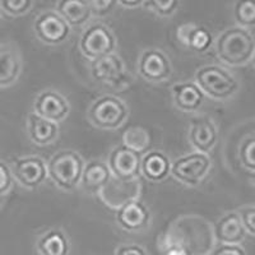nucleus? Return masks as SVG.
<instances>
[{
  "instance_id": "nucleus-16",
  "label": "nucleus",
  "mask_w": 255,
  "mask_h": 255,
  "mask_svg": "<svg viewBox=\"0 0 255 255\" xmlns=\"http://www.w3.org/2000/svg\"><path fill=\"white\" fill-rule=\"evenodd\" d=\"M116 223L125 231H142L151 223V212L142 202L134 200L116 211Z\"/></svg>"
},
{
  "instance_id": "nucleus-12",
  "label": "nucleus",
  "mask_w": 255,
  "mask_h": 255,
  "mask_svg": "<svg viewBox=\"0 0 255 255\" xmlns=\"http://www.w3.org/2000/svg\"><path fill=\"white\" fill-rule=\"evenodd\" d=\"M13 179L26 189H36L47 179L46 162L37 156H27L15 159L12 167Z\"/></svg>"
},
{
  "instance_id": "nucleus-6",
  "label": "nucleus",
  "mask_w": 255,
  "mask_h": 255,
  "mask_svg": "<svg viewBox=\"0 0 255 255\" xmlns=\"http://www.w3.org/2000/svg\"><path fill=\"white\" fill-rule=\"evenodd\" d=\"M79 49L86 58L96 60L114 54L116 49V37L108 26L102 23L91 24L82 33Z\"/></svg>"
},
{
  "instance_id": "nucleus-27",
  "label": "nucleus",
  "mask_w": 255,
  "mask_h": 255,
  "mask_svg": "<svg viewBox=\"0 0 255 255\" xmlns=\"http://www.w3.org/2000/svg\"><path fill=\"white\" fill-rule=\"evenodd\" d=\"M235 19L239 27L250 29L255 24V4L252 1H238L235 5Z\"/></svg>"
},
{
  "instance_id": "nucleus-25",
  "label": "nucleus",
  "mask_w": 255,
  "mask_h": 255,
  "mask_svg": "<svg viewBox=\"0 0 255 255\" xmlns=\"http://www.w3.org/2000/svg\"><path fill=\"white\" fill-rule=\"evenodd\" d=\"M37 250L41 255H68L69 241L60 230H50L38 239Z\"/></svg>"
},
{
  "instance_id": "nucleus-17",
  "label": "nucleus",
  "mask_w": 255,
  "mask_h": 255,
  "mask_svg": "<svg viewBox=\"0 0 255 255\" xmlns=\"http://www.w3.org/2000/svg\"><path fill=\"white\" fill-rule=\"evenodd\" d=\"M215 240L221 245H240L247 236V231L241 223L239 213L229 212L220 218L213 229Z\"/></svg>"
},
{
  "instance_id": "nucleus-10",
  "label": "nucleus",
  "mask_w": 255,
  "mask_h": 255,
  "mask_svg": "<svg viewBox=\"0 0 255 255\" xmlns=\"http://www.w3.org/2000/svg\"><path fill=\"white\" fill-rule=\"evenodd\" d=\"M33 31L41 42L46 45H60L70 36L69 24L56 13L45 10L36 18Z\"/></svg>"
},
{
  "instance_id": "nucleus-34",
  "label": "nucleus",
  "mask_w": 255,
  "mask_h": 255,
  "mask_svg": "<svg viewBox=\"0 0 255 255\" xmlns=\"http://www.w3.org/2000/svg\"><path fill=\"white\" fill-rule=\"evenodd\" d=\"M115 255H147V253L136 244H123L116 248Z\"/></svg>"
},
{
  "instance_id": "nucleus-14",
  "label": "nucleus",
  "mask_w": 255,
  "mask_h": 255,
  "mask_svg": "<svg viewBox=\"0 0 255 255\" xmlns=\"http://www.w3.org/2000/svg\"><path fill=\"white\" fill-rule=\"evenodd\" d=\"M142 156L128 149L124 145H118L110 152L108 159L111 176L120 180L139 179Z\"/></svg>"
},
{
  "instance_id": "nucleus-19",
  "label": "nucleus",
  "mask_w": 255,
  "mask_h": 255,
  "mask_svg": "<svg viewBox=\"0 0 255 255\" xmlns=\"http://www.w3.org/2000/svg\"><path fill=\"white\" fill-rule=\"evenodd\" d=\"M174 104L183 113H195L203 106L204 95L194 82H180L172 87Z\"/></svg>"
},
{
  "instance_id": "nucleus-29",
  "label": "nucleus",
  "mask_w": 255,
  "mask_h": 255,
  "mask_svg": "<svg viewBox=\"0 0 255 255\" xmlns=\"http://www.w3.org/2000/svg\"><path fill=\"white\" fill-rule=\"evenodd\" d=\"M33 6L31 0H3L0 1V12L10 17H22L27 14Z\"/></svg>"
},
{
  "instance_id": "nucleus-35",
  "label": "nucleus",
  "mask_w": 255,
  "mask_h": 255,
  "mask_svg": "<svg viewBox=\"0 0 255 255\" xmlns=\"http://www.w3.org/2000/svg\"><path fill=\"white\" fill-rule=\"evenodd\" d=\"M213 255H247L240 245H220Z\"/></svg>"
},
{
  "instance_id": "nucleus-24",
  "label": "nucleus",
  "mask_w": 255,
  "mask_h": 255,
  "mask_svg": "<svg viewBox=\"0 0 255 255\" xmlns=\"http://www.w3.org/2000/svg\"><path fill=\"white\" fill-rule=\"evenodd\" d=\"M56 13L69 27H82L91 19V9L88 1L82 0H63L56 4Z\"/></svg>"
},
{
  "instance_id": "nucleus-32",
  "label": "nucleus",
  "mask_w": 255,
  "mask_h": 255,
  "mask_svg": "<svg viewBox=\"0 0 255 255\" xmlns=\"http://www.w3.org/2000/svg\"><path fill=\"white\" fill-rule=\"evenodd\" d=\"M88 5L91 9V14L95 17H105L113 12V9L118 5V3L114 0H92L88 1Z\"/></svg>"
},
{
  "instance_id": "nucleus-13",
  "label": "nucleus",
  "mask_w": 255,
  "mask_h": 255,
  "mask_svg": "<svg viewBox=\"0 0 255 255\" xmlns=\"http://www.w3.org/2000/svg\"><path fill=\"white\" fill-rule=\"evenodd\" d=\"M69 111V101L55 90L42 91L33 102V114L56 124L67 119Z\"/></svg>"
},
{
  "instance_id": "nucleus-7",
  "label": "nucleus",
  "mask_w": 255,
  "mask_h": 255,
  "mask_svg": "<svg viewBox=\"0 0 255 255\" xmlns=\"http://www.w3.org/2000/svg\"><path fill=\"white\" fill-rule=\"evenodd\" d=\"M212 167V159L208 154L193 152L176 158L171 163L170 174L185 185L195 186L204 180Z\"/></svg>"
},
{
  "instance_id": "nucleus-36",
  "label": "nucleus",
  "mask_w": 255,
  "mask_h": 255,
  "mask_svg": "<svg viewBox=\"0 0 255 255\" xmlns=\"http://www.w3.org/2000/svg\"><path fill=\"white\" fill-rule=\"evenodd\" d=\"M163 255H190L188 252H185L184 249L179 247H175V245H171V247H166L165 252H163Z\"/></svg>"
},
{
  "instance_id": "nucleus-23",
  "label": "nucleus",
  "mask_w": 255,
  "mask_h": 255,
  "mask_svg": "<svg viewBox=\"0 0 255 255\" xmlns=\"http://www.w3.org/2000/svg\"><path fill=\"white\" fill-rule=\"evenodd\" d=\"M27 129L32 142L41 147L52 144L59 136V125L36 114L29 115Z\"/></svg>"
},
{
  "instance_id": "nucleus-9",
  "label": "nucleus",
  "mask_w": 255,
  "mask_h": 255,
  "mask_svg": "<svg viewBox=\"0 0 255 255\" xmlns=\"http://www.w3.org/2000/svg\"><path fill=\"white\" fill-rule=\"evenodd\" d=\"M140 193H142V183L139 179L120 180L111 176L108 184L99 193V197L101 198L105 206L118 211L125 204L134 200H139Z\"/></svg>"
},
{
  "instance_id": "nucleus-22",
  "label": "nucleus",
  "mask_w": 255,
  "mask_h": 255,
  "mask_svg": "<svg viewBox=\"0 0 255 255\" xmlns=\"http://www.w3.org/2000/svg\"><path fill=\"white\" fill-rule=\"evenodd\" d=\"M171 162L168 157L161 151H151L142 157L140 174L149 181H162L170 175Z\"/></svg>"
},
{
  "instance_id": "nucleus-11",
  "label": "nucleus",
  "mask_w": 255,
  "mask_h": 255,
  "mask_svg": "<svg viewBox=\"0 0 255 255\" xmlns=\"http://www.w3.org/2000/svg\"><path fill=\"white\" fill-rule=\"evenodd\" d=\"M136 68L140 77L151 83H162L172 74L170 58L159 49L144 50L138 60Z\"/></svg>"
},
{
  "instance_id": "nucleus-2",
  "label": "nucleus",
  "mask_w": 255,
  "mask_h": 255,
  "mask_svg": "<svg viewBox=\"0 0 255 255\" xmlns=\"http://www.w3.org/2000/svg\"><path fill=\"white\" fill-rule=\"evenodd\" d=\"M216 54L229 67H244L254 59L255 42L250 29L231 27L216 40Z\"/></svg>"
},
{
  "instance_id": "nucleus-33",
  "label": "nucleus",
  "mask_w": 255,
  "mask_h": 255,
  "mask_svg": "<svg viewBox=\"0 0 255 255\" xmlns=\"http://www.w3.org/2000/svg\"><path fill=\"white\" fill-rule=\"evenodd\" d=\"M14 179L12 176L10 167L0 159V197H4L12 190Z\"/></svg>"
},
{
  "instance_id": "nucleus-26",
  "label": "nucleus",
  "mask_w": 255,
  "mask_h": 255,
  "mask_svg": "<svg viewBox=\"0 0 255 255\" xmlns=\"http://www.w3.org/2000/svg\"><path fill=\"white\" fill-rule=\"evenodd\" d=\"M123 145L135 153H145L151 147V134L142 127H130L123 134Z\"/></svg>"
},
{
  "instance_id": "nucleus-21",
  "label": "nucleus",
  "mask_w": 255,
  "mask_h": 255,
  "mask_svg": "<svg viewBox=\"0 0 255 255\" xmlns=\"http://www.w3.org/2000/svg\"><path fill=\"white\" fill-rule=\"evenodd\" d=\"M177 38L184 46L195 52H206L212 46V33L203 26L186 23L177 28Z\"/></svg>"
},
{
  "instance_id": "nucleus-37",
  "label": "nucleus",
  "mask_w": 255,
  "mask_h": 255,
  "mask_svg": "<svg viewBox=\"0 0 255 255\" xmlns=\"http://www.w3.org/2000/svg\"><path fill=\"white\" fill-rule=\"evenodd\" d=\"M119 5L124 6V8H136V6H140L143 4L142 0H120V1H116Z\"/></svg>"
},
{
  "instance_id": "nucleus-18",
  "label": "nucleus",
  "mask_w": 255,
  "mask_h": 255,
  "mask_svg": "<svg viewBox=\"0 0 255 255\" xmlns=\"http://www.w3.org/2000/svg\"><path fill=\"white\" fill-rule=\"evenodd\" d=\"M22 72V58L12 44H0V88H5L18 81Z\"/></svg>"
},
{
  "instance_id": "nucleus-3",
  "label": "nucleus",
  "mask_w": 255,
  "mask_h": 255,
  "mask_svg": "<svg viewBox=\"0 0 255 255\" xmlns=\"http://www.w3.org/2000/svg\"><path fill=\"white\" fill-rule=\"evenodd\" d=\"M83 167L84 162L78 152L61 149L46 163L47 177L61 190L69 191L81 184Z\"/></svg>"
},
{
  "instance_id": "nucleus-1",
  "label": "nucleus",
  "mask_w": 255,
  "mask_h": 255,
  "mask_svg": "<svg viewBox=\"0 0 255 255\" xmlns=\"http://www.w3.org/2000/svg\"><path fill=\"white\" fill-rule=\"evenodd\" d=\"M215 243V235L211 223L197 215H188L177 218L171 223L165 238L166 247H179L195 255V248L211 250Z\"/></svg>"
},
{
  "instance_id": "nucleus-4",
  "label": "nucleus",
  "mask_w": 255,
  "mask_h": 255,
  "mask_svg": "<svg viewBox=\"0 0 255 255\" xmlns=\"http://www.w3.org/2000/svg\"><path fill=\"white\" fill-rule=\"evenodd\" d=\"M194 83L203 95L218 101L231 99L240 88L234 74L220 65H206L198 69Z\"/></svg>"
},
{
  "instance_id": "nucleus-15",
  "label": "nucleus",
  "mask_w": 255,
  "mask_h": 255,
  "mask_svg": "<svg viewBox=\"0 0 255 255\" xmlns=\"http://www.w3.org/2000/svg\"><path fill=\"white\" fill-rule=\"evenodd\" d=\"M188 138L195 152L208 154L218 140V131L215 122L208 116H200L194 119L189 128Z\"/></svg>"
},
{
  "instance_id": "nucleus-8",
  "label": "nucleus",
  "mask_w": 255,
  "mask_h": 255,
  "mask_svg": "<svg viewBox=\"0 0 255 255\" xmlns=\"http://www.w3.org/2000/svg\"><path fill=\"white\" fill-rule=\"evenodd\" d=\"M91 73L95 81L113 88H124L129 84V73L124 61L116 54L92 60Z\"/></svg>"
},
{
  "instance_id": "nucleus-30",
  "label": "nucleus",
  "mask_w": 255,
  "mask_h": 255,
  "mask_svg": "<svg viewBox=\"0 0 255 255\" xmlns=\"http://www.w3.org/2000/svg\"><path fill=\"white\" fill-rule=\"evenodd\" d=\"M142 5L161 17H170L174 14L179 6V1L176 0H149V1H143Z\"/></svg>"
},
{
  "instance_id": "nucleus-20",
  "label": "nucleus",
  "mask_w": 255,
  "mask_h": 255,
  "mask_svg": "<svg viewBox=\"0 0 255 255\" xmlns=\"http://www.w3.org/2000/svg\"><path fill=\"white\" fill-rule=\"evenodd\" d=\"M111 177L108 163L100 159H93L84 163L81 177V185L90 194H97L101 191Z\"/></svg>"
},
{
  "instance_id": "nucleus-31",
  "label": "nucleus",
  "mask_w": 255,
  "mask_h": 255,
  "mask_svg": "<svg viewBox=\"0 0 255 255\" xmlns=\"http://www.w3.org/2000/svg\"><path fill=\"white\" fill-rule=\"evenodd\" d=\"M239 217L247 234L252 236L255 235V207L253 204H248L245 207H241L238 211Z\"/></svg>"
},
{
  "instance_id": "nucleus-28",
  "label": "nucleus",
  "mask_w": 255,
  "mask_h": 255,
  "mask_svg": "<svg viewBox=\"0 0 255 255\" xmlns=\"http://www.w3.org/2000/svg\"><path fill=\"white\" fill-rule=\"evenodd\" d=\"M239 159L241 166L248 171H255V138L253 134L241 140L239 145Z\"/></svg>"
},
{
  "instance_id": "nucleus-5",
  "label": "nucleus",
  "mask_w": 255,
  "mask_h": 255,
  "mask_svg": "<svg viewBox=\"0 0 255 255\" xmlns=\"http://www.w3.org/2000/svg\"><path fill=\"white\" fill-rule=\"evenodd\" d=\"M129 109L123 100L115 96H102L91 105L88 120L93 127L104 130H115L125 124Z\"/></svg>"
}]
</instances>
